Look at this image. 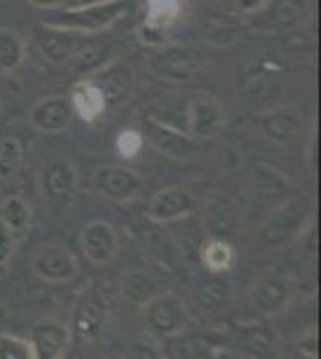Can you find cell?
Wrapping results in <instances>:
<instances>
[{
	"instance_id": "6da1fadb",
	"label": "cell",
	"mask_w": 321,
	"mask_h": 359,
	"mask_svg": "<svg viewBox=\"0 0 321 359\" xmlns=\"http://www.w3.org/2000/svg\"><path fill=\"white\" fill-rule=\"evenodd\" d=\"M127 10H130V0H94V3L74 5V8L63 5L44 15V25L79 34V36H94L122 20Z\"/></svg>"
},
{
	"instance_id": "7a4b0ae2",
	"label": "cell",
	"mask_w": 321,
	"mask_h": 359,
	"mask_svg": "<svg viewBox=\"0 0 321 359\" xmlns=\"http://www.w3.org/2000/svg\"><path fill=\"white\" fill-rule=\"evenodd\" d=\"M290 196H293V182L283 170L268 163L254 165L247 182V199L252 216L266 218L271 211H276L278 206L285 204Z\"/></svg>"
},
{
	"instance_id": "3957f363",
	"label": "cell",
	"mask_w": 321,
	"mask_h": 359,
	"mask_svg": "<svg viewBox=\"0 0 321 359\" xmlns=\"http://www.w3.org/2000/svg\"><path fill=\"white\" fill-rule=\"evenodd\" d=\"M142 323L154 338H175V335H183L190 326V306L180 294L159 292L142 306Z\"/></svg>"
},
{
	"instance_id": "277c9868",
	"label": "cell",
	"mask_w": 321,
	"mask_h": 359,
	"mask_svg": "<svg viewBox=\"0 0 321 359\" xmlns=\"http://www.w3.org/2000/svg\"><path fill=\"white\" fill-rule=\"evenodd\" d=\"M149 69L166 82H188L204 67V55L199 48L188 43H168L156 48L149 57Z\"/></svg>"
},
{
	"instance_id": "5b68a950",
	"label": "cell",
	"mask_w": 321,
	"mask_h": 359,
	"mask_svg": "<svg viewBox=\"0 0 321 359\" xmlns=\"http://www.w3.org/2000/svg\"><path fill=\"white\" fill-rule=\"evenodd\" d=\"M309 208L302 199H293L290 196L285 204H281L276 211H271L261 223V240L268 247H281L285 242H295V237L300 235V230L305 228L309 221Z\"/></svg>"
},
{
	"instance_id": "8992f818",
	"label": "cell",
	"mask_w": 321,
	"mask_h": 359,
	"mask_svg": "<svg viewBox=\"0 0 321 359\" xmlns=\"http://www.w3.org/2000/svg\"><path fill=\"white\" fill-rule=\"evenodd\" d=\"M139 135H142V139L154 149L156 154L166 156V158L188 161L197 154V142L188 135V132L178 130V127H173V125L161 123V120L149 118V115L142 118Z\"/></svg>"
},
{
	"instance_id": "52a82bcc",
	"label": "cell",
	"mask_w": 321,
	"mask_h": 359,
	"mask_svg": "<svg viewBox=\"0 0 321 359\" xmlns=\"http://www.w3.org/2000/svg\"><path fill=\"white\" fill-rule=\"evenodd\" d=\"M225 125V111L218 98L197 94L185 101V132L195 142H209L218 137Z\"/></svg>"
},
{
	"instance_id": "ba28073f",
	"label": "cell",
	"mask_w": 321,
	"mask_h": 359,
	"mask_svg": "<svg viewBox=\"0 0 321 359\" xmlns=\"http://www.w3.org/2000/svg\"><path fill=\"white\" fill-rule=\"evenodd\" d=\"M39 187L41 194L48 201H53V204H70L79 187L77 168L67 156H53V158H48L41 165Z\"/></svg>"
},
{
	"instance_id": "9c48e42d",
	"label": "cell",
	"mask_w": 321,
	"mask_h": 359,
	"mask_svg": "<svg viewBox=\"0 0 321 359\" xmlns=\"http://www.w3.org/2000/svg\"><path fill=\"white\" fill-rule=\"evenodd\" d=\"M32 273L51 285L72 283L79 273V264L74 254L63 245H44L32 257Z\"/></svg>"
},
{
	"instance_id": "30bf717a",
	"label": "cell",
	"mask_w": 321,
	"mask_h": 359,
	"mask_svg": "<svg viewBox=\"0 0 321 359\" xmlns=\"http://www.w3.org/2000/svg\"><path fill=\"white\" fill-rule=\"evenodd\" d=\"M91 184L101 196L115 201V204H130L142 192L144 182L137 170L125 165H103L91 177Z\"/></svg>"
},
{
	"instance_id": "8fae6325",
	"label": "cell",
	"mask_w": 321,
	"mask_h": 359,
	"mask_svg": "<svg viewBox=\"0 0 321 359\" xmlns=\"http://www.w3.org/2000/svg\"><path fill=\"white\" fill-rule=\"evenodd\" d=\"M199 199L188 187H166L151 196L147 206V218L156 225H168L180 218H188L197 211Z\"/></svg>"
},
{
	"instance_id": "7c38bea8",
	"label": "cell",
	"mask_w": 321,
	"mask_h": 359,
	"mask_svg": "<svg viewBox=\"0 0 321 359\" xmlns=\"http://www.w3.org/2000/svg\"><path fill=\"white\" fill-rule=\"evenodd\" d=\"M27 118L29 125L37 132H41V135H60V132H65L72 125L74 111H72V103H70V96L51 94L39 98L29 108Z\"/></svg>"
},
{
	"instance_id": "4fadbf2b",
	"label": "cell",
	"mask_w": 321,
	"mask_h": 359,
	"mask_svg": "<svg viewBox=\"0 0 321 359\" xmlns=\"http://www.w3.org/2000/svg\"><path fill=\"white\" fill-rule=\"evenodd\" d=\"M108 321V302L101 292H89L81 297L72 314V323H70V333H74L81 343H94L101 338L103 328Z\"/></svg>"
},
{
	"instance_id": "5bb4252c",
	"label": "cell",
	"mask_w": 321,
	"mask_h": 359,
	"mask_svg": "<svg viewBox=\"0 0 321 359\" xmlns=\"http://www.w3.org/2000/svg\"><path fill=\"white\" fill-rule=\"evenodd\" d=\"M290 299H293V283L278 273L261 276L249 290V302L261 316L281 314Z\"/></svg>"
},
{
	"instance_id": "9a60e30c",
	"label": "cell",
	"mask_w": 321,
	"mask_h": 359,
	"mask_svg": "<svg viewBox=\"0 0 321 359\" xmlns=\"http://www.w3.org/2000/svg\"><path fill=\"white\" fill-rule=\"evenodd\" d=\"M91 82L98 86V91L103 94L106 108H118L134 91V72L127 62L110 60L108 65H103L96 74H91Z\"/></svg>"
},
{
	"instance_id": "2e32d148",
	"label": "cell",
	"mask_w": 321,
	"mask_h": 359,
	"mask_svg": "<svg viewBox=\"0 0 321 359\" xmlns=\"http://www.w3.org/2000/svg\"><path fill=\"white\" fill-rule=\"evenodd\" d=\"M202 225L207 237H223L228 240L240 225V206L230 194H214L204 204Z\"/></svg>"
},
{
	"instance_id": "e0dca14e",
	"label": "cell",
	"mask_w": 321,
	"mask_h": 359,
	"mask_svg": "<svg viewBox=\"0 0 321 359\" xmlns=\"http://www.w3.org/2000/svg\"><path fill=\"white\" fill-rule=\"evenodd\" d=\"M81 252L96 266H106L118 254V233L106 221H91L81 228Z\"/></svg>"
},
{
	"instance_id": "ac0fdd59",
	"label": "cell",
	"mask_w": 321,
	"mask_h": 359,
	"mask_svg": "<svg viewBox=\"0 0 321 359\" xmlns=\"http://www.w3.org/2000/svg\"><path fill=\"white\" fill-rule=\"evenodd\" d=\"M302 118L295 106H276L256 118V130L273 144H290L300 135Z\"/></svg>"
},
{
	"instance_id": "d6986e66",
	"label": "cell",
	"mask_w": 321,
	"mask_h": 359,
	"mask_svg": "<svg viewBox=\"0 0 321 359\" xmlns=\"http://www.w3.org/2000/svg\"><path fill=\"white\" fill-rule=\"evenodd\" d=\"M34 43H37L39 53L51 62V65H67L70 57L74 55V50L79 48L81 36L72 32H63L55 27L41 25L34 32Z\"/></svg>"
},
{
	"instance_id": "ffe728a7",
	"label": "cell",
	"mask_w": 321,
	"mask_h": 359,
	"mask_svg": "<svg viewBox=\"0 0 321 359\" xmlns=\"http://www.w3.org/2000/svg\"><path fill=\"white\" fill-rule=\"evenodd\" d=\"M259 15H264L259 25L261 32H293L309 20L312 3L309 0H278L276 5H268Z\"/></svg>"
},
{
	"instance_id": "44dd1931",
	"label": "cell",
	"mask_w": 321,
	"mask_h": 359,
	"mask_svg": "<svg viewBox=\"0 0 321 359\" xmlns=\"http://www.w3.org/2000/svg\"><path fill=\"white\" fill-rule=\"evenodd\" d=\"M70 333L67 326L58 321H39L32 328V345H34V355L37 359H63L70 345Z\"/></svg>"
},
{
	"instance_id": "7402d4cb",
	"label": "cell",
	"mask_w": 321,
	"mask_h": 359,
	"mask_svg": "<svg viewBox=\"0 0 321 359\" xmlns=\"http://www.w3.org/2000/svg\"><path fill=\"white\" fill-rule=\"evenodd\" d=\"M113 48L106 43H96V41H86L79 43V48L74 50V55L70 57L67 69L74 74L77 79H89L91 74H96L103 65H108L113 60Z\"/></svg>"
},
{
	"instance_id": "603a6c76",
	"label": "cell",
	"mask_w": 321,
	"mask_h": 359,
	"mask_svg": "<svg viewBox=\"0 0 321 359\" xmlns=\"http://www.w3.org/2000/svg\"><path fill=\"white\" fill-rule=\"evenodd\" d=\"M70 103H72L74 115H79L84 123H96L108 111L103 94L91 79H77V84L72 86V94H70Z\"/></svg>"
},
{
	"instance_id": "cb8c5ba5",
	"label": "cell",
	"mask_w": 321,
	"mask_h": 359,
	"mask_svg": "<svg viewBox=\"0 0 321 359\" xmlns=\"http://www.w3.org/2000/svg\"><path fill=\"white\" fill-rule=\"evenodd\" d=\"M120 292L127 302L144 306L149 299H154L159 294V280L142 269H130L127 273H122L120 278Z\"/></svg>"
},
{
	"instance_id": "d4e9b609",
	"label": "cell",
	"mask_w": 321,
	"mask_h": 359,
	"mask_svg": "<svg viewBox=\"0 0 321 359\" xmlns=\"http://www.w3.org/2000/svg\"><path fill=\"white\" fill-rule=\"evenodd\" d=\"M0 223L13 235H22L32 225V204L22 194H8L0 201Z\"/></svg>"
},
{
	"instance_id": "484cf974",
	"label": "cell",
	"mask_w": 321,
	"mask_h": 359,
	"mask_svg": "<svg viewBox=\"0 0 321 359\" xmlns=\"http://www.w3.org/2000/svg\"><path fill=\"white\" fill-rule=\"evenodd\" d=\"M235 247L230 245V240L223 237H207V242L202 245V264L207 266L211 273H228L235 266Z\"/></svg>"
},
{
	"instance_id": "4316f807",
	"label": "cell",
	"mask_w": 321,
	"mask_h": 359,
	"mask_svg": "<svg viewBox=\"0 0 321 359\" xmlns=\"http://www.w3.org/2000/svg\"><path fill=\"white\" fill-rule=\"evenodd\" d=\"M27 60V46L22 36L8 27H0V72L13 74Z\"/></svg>"
},
{
	"instance_id": "83f0119b",
	"label": "cell",
	"mask_w": 321,
	"mask_h": 359,
	"mask_svg": "<svg viewBox=\"0 0 321 359\" xmlns=\"http://www.w3.org/2000/svg\"><path fill=\"white\" fill-rule=\"evenodd\" d=\"M232 299V292H230V285L225 280H209L204 283L197 292V306L204 316H216L230 304Z\"/></svg>"
},
{
	"instance_id": "f1b7e54d",
	"label": "cell",
	"mask_w": 321,
	"mask_h": 359,
	"mask_svg": "<svg viewBox=\"0 0 321 359\" xmlns=\"http://www.w3.org/2000/svg\"><path fill=\"white\" fill-rule=\"evenodd\" d=\"M22 161H25V144H22V139L13 135L0 137V177H13L20 170Z\"/></svg>"
},
{
	"instance_id": "f546056e",
	"label": "cell",
	"mask_w": 321,
	"mask_h": 359,
	"mask_svg": "<svg viewBox=\"0 0 321 359\" xmlns=\"http://www.w3.org/2000/svg\"><path fill=\"white\" fill-rule=\"evenodd\" d=\"M178 359H214L218 355V345L207 335H190L175 347Z\"/></svg>"
},
{
	"instance_id": "4dcf8cb0",
	"label": "cell",
	"mask_w": 321,
	"mask_h": 359,
	"mask_svg": "<svg viewBox=\"0 0 321 359\" xmlns=\"http://www.w3.org/2000/svg\"><path fill=\"white\" fill-rule=\"evenodd\" d=\"M0 359H37L32 340L15 333H0Z\"/></svg>"
},
{
	"instance_id": "1f68e13d",
	"label": "cell",
	"mask_w": 321,
	"mask_h": 359,
	"mask_svg": "<svg viewBox=\"0 0 321 359\" xmlns=\"http://www.w3.org/2000/svg\"><path fill=\"white\" fill-rule=\"evenodd\" d=\"M207 36L211 43H232L237 36V25L228 17H211L207 22Z\"/></svg>"
},
{
	"instance_id": "d6a6232c",
	"label": "cell",
	"mask_w": 321,
	"mask_h": 359,
	"mask_svg": "<svg viewBox=\"0 0 321 359\" xmlns=\"http://www.w3.org/2000/svg\"><path fill=\"white\" fill-rule=\"evenodd\" d=\"M142 147H144V139L139 135V130H122L118 139H115V149H118V154L127 161L137 158Z\"/></svg>"
},
{
	"instance_id": "836d02e7",
	"label": "cell",
	"mask_w": 321,
	"mask_h": 359,
	"mask_svg": "<svg viewBox=\"0 0 321 359\" xmlns=\"http://www.w3.org/2000/svg\"><path fill=\"white\" fill-rule=\"evenodd\" d=\"M295 345L302 357H307V359L319 357V338H317V331H314V328H309L305 335H300V338L295 340Z\"/></svg>"
},
{
	"instance_id": "e575fe53",
	"label": "cell",
	"mask_w": 321,
	"mask_h": 359,
	"mask_svg": "<svg viewBox=\"0 0 321 359\" xmlns=\"http://www.w3.org/2000/svg\"><path fill=\"white\" fill-rule=\"evenodd\" d=\"M163 39H166V29L156 27V25H151V22L144 20V25L139 27V41L147 43V46H156V48H161Z\"/></svg>"
},
{
	"instance_id": "d590c367",
	"label": "cell",
	"mask_w": 321,
	"mask_h": 359,
	"mask_svg": "<svg viewBox=\"0 0 321 359\" xmlns=\"http://www.w3.org/2000/svg\"><path fill=\"white\" fill-rule=\"evenodd\" d=\"M15 245H17V235H13L3 223H0V269H5L10 259H13Z\"/></svg>"
},
{
	"instance_id": "8d00e7d4",
	"label": "cell",
	"mask_w": 321,
	"mask_h": 359,
	"mask_svg": "<svg viewBox=\"0 0 321 359\" xmlns=\"http://www.w3.org/2000/svg\"><path fill=\"white\" fill-rule=\"evenodd\" d=\"M127 359H163L161 350L149 343H132L127 350Z\"/></svg>"
},
{
	"instance_id": "74e56055",
	"label": "cell",
	"mask_w": 321,
	"mask_h": 359,
	"mask_svg": "<svg viewBox=\"0 0 321 359\" xmlns=\"http://www.w3.org/2000/svg\"><path fill=\"white\" fill-rule=\"evenodd\" d=\"M235 3V10L244 17H252V15H259L261 10L271 5V0H232Z\"/></svg>"
},
{
	"instance_id": "f35d334b",
	"label": "cell",
	"mask_w": 321,
	"mask_h": 359,
	"mask_svg": "<svg viewBox=\"0 0 321 359\" xmlns=\"http://www.w3.org/2000/svg\"><path fill=\"white\" fill-rule=\"evenodd\" d=\"M32 8H37V10H44V13H48V10H58V8H63V5L67 3V0H27Z\"/></svg>"
},
{
	"instance_id": "ab89813d",
	"label": "cell",
	"mask_w": 321,
	"mask_h": 359,
	"mask_svg": "<svg viewBox=\"0 0 321 359\" xmlns=\"http://www.w3.org/2000/svg\"><path fill=\"white\" fill-rule=\"evenodd\" d=\"M63 359H86L84 352H79V350H72V352H65V357Z\"/></svg>"
},
{
	"instance_id": "60d3db41",
	"label": "cell",
	"mask_w": 321,
	"mask_h": 359,
	"mask_svg": "<svg viewBox=\"0 0 321 359\" xmlns=\"http://www.w3.org/2000/svg\"><path fill=\"white\" fill-rule=\"evenodd\" d=\"M5 321H8V309H5V306L0 304V328H3Z\"/></svg>"
},
{
	"instance_id": "b9f144b4",
	"label": "cell",
	"mask_w": 321,
	"mask_h": 359,
	"mask_svg": "<svg viewBox=\"0 0 321 359\" xmlns=\"http://www.w3.org/2000/svg\"><path fill=\"white\" fill-rule=\"evenodd\" d=\"M0 113H3V106H0Z\"/></svg>"
}]
</instances>
